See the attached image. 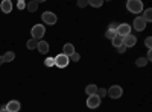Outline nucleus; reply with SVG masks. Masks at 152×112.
Wrapping results in <instances>:
<instances>
[{"label":"nucleus","mask_w":152,"mask_h":112,"mask_svg":"<svg viewBox=\"0 0 152 112\" xmlns=\"http://www.w3.org/2000/svg\"><path fill=\"white\" fill-rule=\"evenodd\" d=\"M126 8L131 14H138V12L143 11V3L140 0H128V3H126Z\"/></svg>","instance_id":"obj_1"},{"label":"nucleus","mask_w":152,"mask_h":112,"mask_svg":"<svg viewBox=\"0 0 152 112\" xmlns=\"http://www.w3.org/2000/svg\"><path fill=\"white\" fill-rule=\"evenodd\" d=\"M135 44H137V36H134L132 33L123 36V46H125L126 48H128V47H132V46H135Z\"/></svg>","instance_id":"obj_8"},{"label":"nucleus","mask_w":152,"mask_h":112,"mask_svg":"<svg viewBox=\"0 0 152 112\" xmlns=\"http://www.w3.org/2000/svg\"><path fill=\"white\" fill-rule=\"evenodd\" d=\"M44 33H46V29H44V26L43 24H35V26L32 27V30H31V35H32V38L34 40H41L43 36H44Z\"/></svg>","instance_id":"obj_2"},{"label":"nucleus","mask_w":152,"mask_h":112,"mask_svg":"<svg viewBox=\"0 0 152 112\" xmlns=\"http://www.w3.org/2000/svg\"><path fill=\"white\" fill-rule=\"evenodd\" d=\"M0 112H8V111H6V105H3V106H2V109H0Z\"/></svg>","instance_id":"obj_32"},{"label":"nucleus","mask_w":152,"mask_h":112,"mask_svg":"<svg viewBox=\"0 0 152 112\" xmlns=\"http://www.w3.org/2000/svg\"><path fill=\"white\" fill-rule=\"evenodd\" d=\"M117 50H119V53H125V50H126V47H125V46L122 44V46H119V47H117Z\"/></svg>","instance_id":"obj_30"},{"label":"nucleus","mask_w":152,"mask_h":112,"mask_svg":"<svg viewBox=\"0 0 152 112\" xmlns=\"http://www.w3.org/2000/svg\"><path fill=\"white\" fill-rule=\"evenodd\" d=\"M37 46H38V41L34 40V38H31V40L26 43V47L29 48V50H34V48H37Z\"/></svg>","instance_id":"obj_19"},{"label":"nucleus","mask_w":152,"mask_h":112,"mask_svg":"<svg viewBox=\"0 0 152 112\" xmlns=\"http://www.w3.org/2000/svg\"><path fill=\"white\" fill-rule=\"evenodd\" d=\"M134 29L138 30V32L145 30V29H146V21H145L142 17H137V18L134 20Z\"/></svg>","instance_id":"obj_9"},{"label":"nucleus","mask_w":152,"mask_h":112,"mask_svg":"<svg viewBox=\"0 0 152 112\" xmlns=\"http://www.w3.org/2000/svg\"><path fill=\"white\" fill-rule=\"evenodd\" d=\"M122 94H123V90L120 88L119 85H113L111 88L108 90V95L111 98H119V97H122Z\"/></svg>","instance_id":"obj_5"},{"label":"nucleus","mask_w":152,"mask_h":112,"mask_svg":"<svg viewBox=\"0 0 152 112\" xmlns=\"http://www.w3.org/2000/svg\"><path fill=\"white\" fill-rule=\"evenodd\" d=\"M20 108H21V105L17 100H11L9 103H6V111L8 112H18Z\"/></svg>","instance_id":"obj_10"},{"label":"nucleus","mask_w":152,"mask_h":112,"mask_svg":"<svg viewBox=\"0 0 152 112\" xmlns=\"http://www.w3.org/2000/svg\"><path fill=\"white\" fill-rule=\"evenodd\" d=\"M116 35H117V32H116V30H111V29H108V30H107V33H105V36H107L108 40H113Z\"/></svg>","instance_id":"obj_22"},{"label":"nucleus","mask_w":152,"mask_h":112,"mask_svg":"<svg viewBox=\"0 0 152 112\" xmlns=\"http://www.w3.org/2000/svg\"><path fill=\"white\" fill-rule=\"evenodd\" d=\"M96 95H97V97H104V95H107V90H105V88H97Z\"/></svg>","instance_id":"obj_24"},{"label":"nucleus","mask_w":152,"mask_h":112,"mask_svg":"<svg viewBox=\"0 0 152 112\" xmlns=\"http://www.w3.org/2000/svg\"><path fill=\"white\" fill-rule=\"evenodd\" d=\"M151 59H152V50H149V52H148V58H146V61L149 62Z\"/></svg>","instance_id":"obj_31"},{"label":"nucleus","mask_w":152,"mask_h":112,"mask_svg":"<svg viewBox=\"0 0 152 112\" xmlns=\"http://www.w3.org/2000/svg\"><path fill=\"white\" fill-rule=\"evenodd\" d=\"M85 92H87V95H88V97H90V95H94V94L97 92V85H94V83L88 85L87 88H85Z\"/></svg>","instance_id":"obj_15"},{"label":"nucleus","mask_w":152,"mask_h":112,"mask_svg":"<svg viewBox=\"0 0 152 112\" xmlns=\"http://www.w3.org/2000/svg\"><path fill=\"white\" fill-rule=\"evenodd\" d=\"M37 48L40 50V53H47L50 50V48H49V43H46V41H38Z\"/></svg>","instance_id":"obj_14"},{"label":"nucleus","mask_w":152,"mask_h":112,"mask_svg":"<svg viewBox=\"0 0 152 112\" xmlns=\"http://www.w3.org/2000/svg\"><path fill=\"white\" fill-rule=\"evenodd\" d=\"M44 64H46V67H53L55 65V61H53V58H47L44 61Z\"/></svg>","instance_id":"obj_23"},{"label":"nucleus","mask_w":152,"mask_h":112,"mask_svg":"<svg viewBox=\"0 0 152 112\" xmlns=\"http://www.w3.org/2000/svg\"><path fill=\"white\" fill-rule=\"evenodd\" d=\"M85 5H88L87 0H79V2H78V6H79V8H84Z\"/></svg>","instance_id":"obj_28"},{"label":"nucleus","mask_w":152,"mask_h":112,"mask_svg":"<svg viewBox=\"0 0 152 112\" xmlns=\"http://www.w3.org/2000/svg\"><path fill=\"white\" fill-rule=\"evenodd\" d=\"M53 61H55V65L58 67V68H66L67 65H69V62H70V59L66 56V55H58L56 58H53Z\"/></svg>","instance_id":"obj_3"},{"label":"nucleus","mask_w":152,"mask_h":112,"mask_svg":"<svg viewBox=\"0 0 152 112\" xmlns=\"http://www.w3.org/2000/svg\"><path fill=\"white\" fill-rule=\"evenodd\" d=\"M17 8L21 11V9H24V8H26V3H24L23 2V0H18V3H17Z\"/></svg>","instance_id":"obj_27"},{"label":"nucleus","mask_w":152,"mask_h":112,"mask_svg":"<svg viewBox=\"0 0 152 112\" xmlns=\"http://www.w3.org/2000/svg\"><path fill=\"white\" fill-rule=\"evenodd\" d=\"M0 9H2V12H5V14H9V12L12 11L11 0H3V2L0 3Z\"/></svg>","instance_id":"obj_12"},{"label":"nucleus","mask_w":152,"mask_h":112,"mask_svg":"<svg viewBox=\"0 0 152 112\" xmlns=\"http://www.w3.org/2000/svg\"><path fill=\"white\" fill-rule=\"evenodd\" d=\"M79 58H81V56H79V53H76V52H75L69 59H70V61H73V62H78V61H79Z\"/></svg>","instance_id":"obj_25"},{"label":"nucleus","mask_w":152,"mask_h":112,"mask_svg":"<svg viewBox=\"0 0 152 112\" xmlns=\"http://www.w3.org/2000/svg\"><path fill=\"white\" fill-rule=\"evenodd\" d=\"M142 18H143L146 23H149V21L152 20V9H151V8L145 11V14H143V17H142Z\"/></svg>","instance_id":"obj_18"},{"label":"nucleus","mask_w":152,"mask_h":112,"mask_svg":"<svg viewBox=\"0 0 152 112\" xmlns=\"http://www.w3.org/2000/svg\"><path fill=\"white\" fill-rule=\"evenodd\" d=\"M73 53H75V46L70 44V43L64 44V47H62V55H66L67 58H70Z\"/></svg>","instance_id":"obj_11"},{"label":"nucleus","mask_w":152,"mask_h":112,"mask_svg":"<svg viewBox=\"0 0 152 112\" xmlns=\"http://www.w3.org/2000/svg\"><path fill=\"white\" fill-rule=\"evenodd\" d=\"M88 5H91L93 8H100V6L104 5V2H102V0H90Z\"/></svg>","instance_id":"obj_20"},{"label":"nucleus","mask_w":152,"mask_h":112,"mask_svg":"<svg viewBox=\"0 0 152 112\" xmlns=\"http://www.w3.org/2000/svg\"><path fill=\"white\" fill-rule=\"evenodd\" d=\"M117 27H119L117 23H111V24H110V29H111V30H117Z\"/></svg>","instance_id":"obj_29"},{"label":"nucleus","mask_w":152,"mask_h":112,"mask_svg":"<svg viewBox=\"0 0 152 112\" xmlns=\"http://www.w3.org/2000/svg\"><path fill=\"white\" fill-rule=\"evenodd\" d=\"M116 32H117L119 36H126V35L131 33V26L128 23H122V24H119V27H117Z\"/></svg>","instance_id":"obj_6"},{"label":"nucleus","mask_w":152,"mask_h":112,"mask_svg":"<svg viewBox=\"0 0 152 112\" xmlns=\"http://www.w3.org/2000/svg\"><path fill=\"white\" fill-rule=\"evenodd\" d=\"M41 18H43V21L46 23V24H55L56 23V15L53 14V12H50V11H46V12H43V15H41Z\"/></svg>","instance_id":"obj_4"},{"label":"nucleus","mask_w":152,"mask_h":112,"mask_svg":"<svg viewBox=\"0 0 152 112\" xmlns=\"http://www.w3.org/2000/svg\"><path fill=\"white\" fill-rule=\"evenodd\" d=\"M14 58H15V53H14V52H8V53L2 55V56H0V65H2L3 62H11V61H14Z\"/></svg>","instance_id":"obj_13"},{"label":"nucleus","mask_w":152,"mask_h":112,"mask_svg":"<svg viewBox=\"0 0 152 112\" xmlns=\"http://www.w3.org/2000/svg\"><path fill=\"white\" fill-rule=\"evenodd\" d=\"M26 8H28V11H29V12H35V11H37V8H38V2H37V0H32L31 3H28V5H26Z\"/></svg>","instance_id":"obj_17"},{"label":"nucleus","mask_w":152,"mask_h":112,"mask_svg":"<svg viewBox=\"0 0 152 112\" xmlns=\"http://www.w3.org/2000/svg\"><path fill=\"white\" fill-rule=\"evenodd\" d=\"M145 46L149 48V50L152 48V38H151V36H149V38H146V41H145Z\"/></svg>","instance_id":"obj_26"},{"label":"nucleus","mask_w":152,"mask_h":112,"mask_svg":"<svg viewBox=\"0 0 152 112\" xmlns=\"http://www.w3.org/2000/svg\"><path fill=\"white\" fill-rule=\"evenodd\" d=\"M111 43H113V46L114 47H119V46H122L123 44V36H119V35H116V36H114V38L111 40Z\"/></svg>","instance_id":"obj_16"},{"label":"nucleus","mask_w":152,"mask_h":112,"mask_svg":"<svg viewBox=\"0 0 152 112\" xmlns=\"http://www.w3.org/2000/svg\"><path fill=\"white\" fill-rule=\"evenodd\" d=\"M146 64H148L146 58H138V59L135 61V65H137V67H145Z\"/></svg>","instance_id":"obj_21"},{"label":"nucleus","mask_w":152,"mask_h":112,"mask_svg":"<svg viewBox=\"0 0 152 112\" xmlns=\"http://www.w3.org/2000/svg\"><path fill=\"white\" fill-rule=\"evenodd\" d=\"M99 105H100V97H97L96 94L88 97V100H87V106L90 108V109H96Z\"/></svg>","instance_id":"obj_7"}]
</instances>
